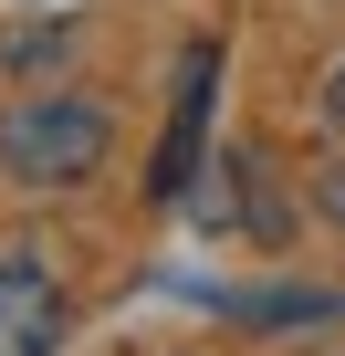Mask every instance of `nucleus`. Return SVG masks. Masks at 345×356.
Wrapping results in <instances>:
<instances>
[{"label": "nucleus", "instance_id": "obj_3", "mask_svg": "<svg viewBox=\"0 0 345 356\" xmlns=\"http://www.w3.org/2000/svg\"><path fill=\"white\" fill-rule=\"evenodd\" d=\"M63 346V293L42 262H0V356H53Z\"/></svg>", "mask_w": 345, "mask_h": 356}, {"label": "nucleus", "instance_id": "obj_2", "mask_svg": "<svg viewBox=\"0 0 345 356\" xmlns=\"http://www.w3.org/2000/svg\"><path fill=\"white\" fill-rule=\"evenodd\" d=\"M210 95H220V53H210V42H189V53H178V115H167V147H157V178H146L157 200H178L189 178H199V136H210Z\"/></svg>", "mask_w": 345, "mask_h": 356}, {"label": "nucleus", "instance_id": "obj_1", "mask_svg": "<svg viewBox=\"0 0 345 356\" xmlns=\"http://www.w3.org/2000/svg\"><path fill=\"white\" fill-rule=\"evenodd\" d=\"M0 168L22 189H74V178L105 168V115L74 105V95H32L11 126H0Z\"/></svg>", "mask_w": 345, "mask_h": 356}, {"label": "nucleus", "instance_id": "obj_5", "mask_svg": "<svg viewBox=\"0 0 345 356\" xmlns=\"http://www.w3.org/2000/svg\"><path fill=\"white\" fill-rule=\"evenodd\" d=\"M324 210H335V220H345V168H335V178H324Z\"/></svg>", "mask_w": 345, "mask_h": 356}, {"label": "nucleus", "instance_id": "obj_4", "mask_svg": "<svg viewBox=\"0 0 345 356\" xmlns=\"http://www.w3.org/2000/svg\"><path fill=\"white\" fill-rule=\"evenodd\" d=\"M324 126L345 136V63H335V84H324Z\"/></svg>", "mask_w": 345, "mask_h": 356}]
</instances>
